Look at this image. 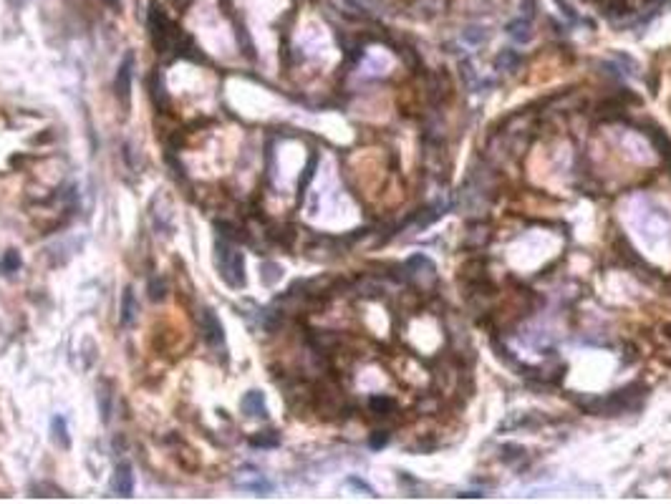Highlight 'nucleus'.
<instances>
[{"mask_svg": "<svg viewBox=\"0 0 671 504\" xmlns=\"http://www.w3.org/2000/svg\"><path fill=\"white\" fill-rule=\"evenodd\" d=\"M172 3H174L177 8H187V6H189V0H172Z\"/></svg>", "mask_w": 671, "mask_h": 504, "instance_id": "18", "label": "nucleus"}, {"mask_svg": "<svg viewBox=\"0 0 671 504\" xmlns=\"http://www.w3.org/2000/svg\"><path fill=\"white\" fill-rule=\"evenodd\" d=\"M465 41H467V43H482V41H485V31H482V28H477V26L467 28V31H465Z\"/></svg>", "mask_w": 671, "mask_h": 504, "instance_id": "14", "label": "nucleus"}, {"mask_svg": "<svg viewBox=\"0 0 671 504\" xmlns=\"http://www.w3.org/2000/svg\"><path fill=\"white\" fill-rule=\"evenodd\" d=\"M278 434H273V431H265V434H260V436H255L253 439V446H278Z\"/></svg>", "mask_w": 671, "mask_h": 504, "instance_id": "13", "label": "nucleus"}, {"mask_svg": "<svg viewBox=\"0 0 671 504\" xmlns=\"http://www.w3.org/2000/svg\"><path fill=\"white\" fill-rule=\"evenodd\" d=\"M389 441V434H384V431H376L371 436V449H381L384 444Z\"/></svg>", "mask_w": 671, "mask_h": 504, "instance_id": "16", "label": "nucleus"}, {"mask_svg": "<svg viewBox=\"0 0 671 504\" xmlns=\"http://www.w3.org/2000/svg\"><path fill=\"white\" fill-rule=\"evenodd\" d=\"M533 8H535V0H522V18H527V21H530V18L535 16Z\"/></svg>", "mask_w": 671, "mask_h": 504, "instance_id": "17", "label": "nucleus"}, {"mask_svg": "<svg viewBox=\"0 0 671 504\" xmlns=\"http://www.w3.org/2000/svg\"><path fill=\"white\" fill-rule=\"evenodd\" d=\"M18 267H21V257H18V252H13V250H11V252H8V255L0 260V270L6 272V275H13Z\"/></svg>", "mask_w": 671, "mask_h": 504, "instance_id": "12", "label": "nucleus"}, {"mask_svg": "<svg viewBox=\"0 0 671 504\" xmlns=\"http://www.w3.org/2000/svg\"><path fill=\"white\" fill-rule=\"evenodd\" d=\"M134 318H137V300H134V290L127 288L124 290V298H122V323L124 326H129Z\"/></svg>", "mask_w": 671, "mask_h": 504, "instance_id": "8", "label": "nucleus"}, {"mask_svg": "<svg viewBox=\"0 0 671 504\" xmlns=\"http://www.w3.org/2000/svg\"><path fill=\"white\" fill-rule=\"evenodd\" d=\"M507 33H510L512 41H517V43H525V41H530V36H533V28H530V21L527 18H515V21L507 23Z\"/></svg>", "mask_w": 671, "mask_h": 504, "instance_id": "6", "label": "nucleus"}, {"mask_svg": "<svg viewBox=\"0 0 671 504\" xmlns=\"http://www.w3.org/2000/svg\"><path fill=\"white\" fill-rule=\"evenodd\" d=\"M154 104L157 109H167V106H169V99H167V91H164V78H162L159 71L154 73Z\"/></svg>", "mask_w": 671, "mask_h": 504, "instance_id": "10", "label": "nucleus"}, {"mask_svg": "<svg viewBox=\"0 0 671 504\" xmlns=\"http://www.w3.org/2000/svg\"><path fill=\"white\" fill-rule=\"evenodd\" d=\"M26 3H28V0H13V6H18V8L26 6Z\"/></svg>", "mask_w": 671, "mask_h": 504, "instance_id": "19", "label": "nucleus"}, {"mask_svg": "<svg viewBox=\"0 0 671 504\" xmlns=\"http://www.w3.org/2000/svg\"><path fill=\"white\" fill-rule=\"evenodd\" d=\"M51 431H53V441L58 444L61 449H68V446H71V439H68V431H66V419H63V416H53Z\"/></svg>", "mask_w": 671, "mask_h": 504, "instance_id": "7", "label": "nucleus"}, {"mask_svg": "<svg viewBox=\"0 0 671 504\" xmlns=\"http://www.w3.org/2000/svg\"><path fill=\"white\" fill-rule=\"evenodd\" d=\"M243 411L248 416H260V419H265L268 416L265 396H263L260 391H250V394L243 399Z\"/></svg>", "mask_w": 671, "mask_h": 504, "instance_id": "5", "label": "nucleus"}, {"mask_svg": "<svg viewBox=\"0 0 671 504\" xmlns=\"http://www.w3.org/2000/svg\"><path fill=\"white\" fill-rule=\"evenodd\" d=\"M263 270H265V275H263V280H265L268 285H273V283H275V280H278V277H280V267H278V265H273V262H265V265H263Z\"/></svg>", "mask_w": 671, "mask_h": 504, "instance_id": "15", "label": "nucleus"}, {"mask_svg": "<svg viewBox=\"0 0 671 504\" xmlns=\"http://www.w3.org/2000/svg\"><path fill=\"white\" fill-rule=\"evenodd\" d=\"M132 73H134V55L127 53L117 73V96L124 109H129V99H132Z\"/></svg>", "mask_w": 671, "mask_h": 504, "instance_id": "2", "label": "nucleus"}, {"mask_svg": "<svg viewBox=\"0 0 671 504\" xmlns=\"http://www.w3.org/2000/svg\"><path fill=\"white\" fill-rule=\"evenodd\" d=\"M106 3H109L111 8H119V0H106Z\"/></svg>", "mask_w": 671, "mask_h": 504, "instance_id": "20", "label": "nucleus"}, {"mask_svg": "<svg viewBox=\"0 0 671 504\" xmlns=\"http://www.w3.org/2000/svg\"><path fill=\"white\" fill-rule=\"evenodd\" d=\"M520 66V55L515 50H502L497 55V71H515Z\"/></svg>", "mask_w": 671, "mask_h": 504, "instance_id": "9", "label": "nucleus"}, {"mask_svg": "<svg viewBox=\"0 0 671 504\" xmlns=\"http://www.w3.org/2000/svg\"><path fill=\"white\" fill-rule=\"evenodd\" d=\"M217 265H220V272L225 277V283L233 285V288H243L245 285V275H243V255L238 250L230 247L228 242L217 245Z\"/></svg>", "mask_w": 671, "mask_h": 504, "instance_id": "1", "label": "nucleus"}, {"mask_svg": "<svg viewBox=\"0 0 671 504\" xmlns=\"http://www.w3.org/2000/svg\"><path fill=\"white\" fill-rule=\"evenodd\" d=\"M369 406H371V411L376 416H386L389 411H394V401L386 399V396H374V399L369 401Z\"/></svg>", "mask_w": 671, "mask_h": 504, "instance_id": "11", "label": "nucleus"}, {"mask_svg": "<svg viewBox=\"0 0 671 504\" xmlns=\"http://www.w3.org/2000/svg\"><path fill=\"white\" fill-rule=\"evenodd\" d=\"M200 328H202V336H205V338L210 341L212 345H220L222 341H225L222 323L217 321V316L210 311V308H205V311L200 313Z\"/></svg>", "mask_w": 671, "mask_h": 504, "instance_id": "3", "label": "nucleus"}, {"mask_svg": "<svg viewBox=\"0 0 671 504\" xmlns=\"http://www.w3.org/2000/svg\"><path fill=\"white\" fill-rule=\"evenodd\" d=\"M111 487H114V492H117V494H122V497H132V492H134L132 466L119 464L117 471H114V482H111Z\"/></svg>", "mask_w": 671, "mask_h": 504, "instance_id": "4", "label": "nucleus"}]
</instances>
